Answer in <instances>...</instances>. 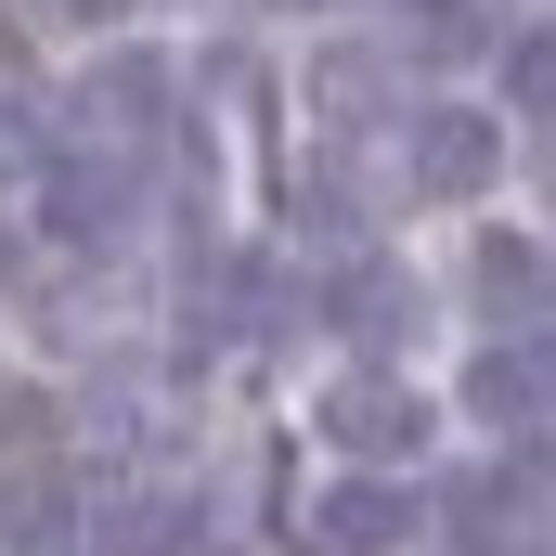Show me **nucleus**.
Listing matches in <instances>:
<instances>
[{
  "instance_id": "obj_10",
  "label": "nucleus",
  "mask_w": 556,
  "mask_h": 556,
  "mask_svg": "<svg viewBox=\"0 0 556 556\" xmlns=\"http://www.w3.org/2000/svg\"><path fill=\"white\" fill-rule=\"evenodd\" d=\"M544 91H556V39H544V26H518V52H505V104L544 117Z\"/></svg>"
},
{
  "instance_id": "obj_5",
  "label": "nucleus",
  "mask_w": 556,
  "mask_h": 556,
  "mask_svg": "<svg viewBox=\"0 0 556 556\" xmlns=\"http://www.w3.org/2000/svg\"><path fill=\"white\" fill-rule=\"evenodd\" d=\"M155 104H168V65H155V52H117V65L78 91V130H104L117 155H130V142L155 130Z\"/></svg>"
},
{
  "instance_id": "obj_3",
  "label": "nucleus",
  "mask_w": 556,
  "mask_h": 556,
  "mask_svg": "<svg viewBox=\"0 0 556 556\" xmlns=\"http://www.w3.org/2000/svg\"><path fill=\"white\" fill-rule=\"evenodd\" d=\"M402 531H415V492L402 479H337L311 505V544L324 556H376V544H402Z\"/></svg>"
},
{
  "instance_id": "obj_6",
  "label": "nucleus",
  "mask_w": 556,
  "mask_h": 556,
  "mask_svg": "<svg viewBox=\"0 0 556 556\" xmlns=\"http://www.w3.org/2000/svg\"><path fill=\"white\" fill-rule=\"evenodd\" d=\"M466 415H492L505 440H544V363H531V337H518V350H492V363L466 376Z\"/></svg>"
},
{
  "instance_id": "obj_9",
  "label": "nucleus",
  "mask_w": 556,
  "mask_h": 556,
  "mask_svg": "<svg viewBox=\"0 0 556 556\" xmlns=\"http://www.w3.org/2000/svg\"><path fill=\"white\" fill-rule=\"evenodd\" d=\"M52 531H65V492H52V479H13V505H0V544H52Z\"/></svg>"
},
{
  "instance_id": "obj_11",
  "label": "nucleus",
  "mask_w": 556,
  "mask_h": 556,
  "mask_svg": "<svg viewBox=\"0 0 556 556\" xmlns=\"http://www.w3.org/2000/svg\"><path fill=\"white\" fill-rule=\"evenodd\" d=\"M168 531H181V505H155V492H142V505L104 518V556H168Z\"/></svg>"
},
{
  "instance_id": "obj_2",
  "label": "nucleus",
  "mask_w": 556,
  "mask_h": 556,
  "mask_svg": "<svg viewBox=\"0 0 556 556\" xmlns=\"http://www.w3.org/2000/svg\"><path fill=\"white\" fill-rule=\"evenodd\" d=\"M39 181H52V233H65V247H104V233L130 220V194H142V168L117 155V142L78 155V168H39Z\"/></svg>"
},
{
  "instance_id": "obj_1",
  "label": "nucleus",
  "mask_w": 556,
  "mask_h": 556,
  "mask_svg": "<svg viewBox=\"0 0 556 556\" xmlns=\"http://www.w3.org/2000/svg\"><path fill=\"white\" fill-rule=\"evenodd\" d=\"M324 427H337V453H363V466H415L427 453V402L402 376H350V389L324 402Z\"/></svg>"
},
{
  "instance_id": "obj_7",
  "label": "nucleus",
  "mask_w": 556,
  "mask_h": 556,
  "mask_svg": "<svg viewBox=\"0 0 556 556\" xmlns=\"http://www.w3.org/2000/svg\"><path fill=\"white\" fill-rule=\"evenodd\" d=\"M479 298H492L505 337H531V324H544V247H531V233H492V247H479Z\"/></svg>"
},
{
  "instance_id": "obj_12",
  "label": "nucleus",
  "mask_w": 556,
  "mask_h": 556,
  "mask_svg": "<svg viewBox=\"0 0 556 556\" xmlns=\"http://www.w3.org/2000/svg\"><path fill=\"white\" fill-rule=\"evenodd\" d=\"M52 168V130H39V104H0V181H39Z\"/></svg>"
},
{
  "instance_id": "obj_8",
  "label": "nucleus",
  "mask_w": 556,
  "mask_h": 556,
  "mask_svg": "<svg viewBox=\"0 0 556 556\" xmlns=\"http://www.w3.org/2000/svg\"><path fill=\"white\" fill-rule=\"evenodd\" d=\"M337 324H350L363 350H402V337H415V285L402 273H350L337 285Z\"/></svg>"
},
{
  "instance_id": "obj_13",
  "label": "nucleus",
  "mask_w": 556,
  "mask_h": 556,
  "mask_svg": "<svg viewBox=\"0 0 556 556\" xmlns=\"http://www.w3.org/2000/svg\"><path fill=\"white\" fill-rule=\"evenodd\" d=\"M52 13H65V26H117L130 0H52Z\"/></svg>"
},
{
  "instance_id": "obj_4",
  "label": "nucleus",
  "mask_w": 556,
  "mask_h": 556,
  "mask_svg": "<svg viewBox=\"0 0 556 556\" xmlns=\"http://www.w3.org/2000/svg\"><path fill=\"white\" fill-rule=\"evenodd\" d=\"M415 181L427 194H479L492 181V117L479 104H427L415 117Z\"/></svg>"
}]
</instances>
